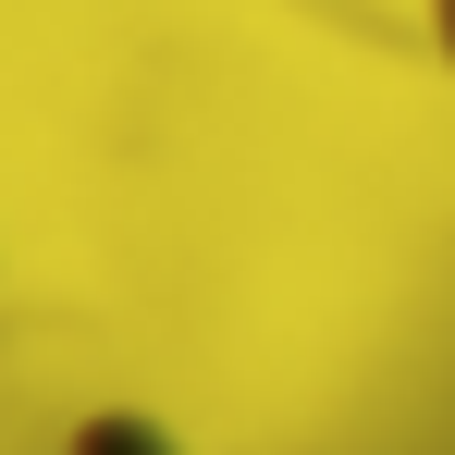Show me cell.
Segmentation results:
<instances>
[{"label": "cell", "instance_id": "6da1fadb", "mask_svg": "<svg viewBox=\"0 0 455 455\" xmlns=\"http://www.w3.org/2000/svg\"><path fill=\"white\" fill-rule=\"evenodd\" d=\"M50 455H185V431L148 419V406H86V419H62Z\"/></svg>", "mask_w": 455, "mask_h": 455}, {"label": "cell", "instance_id": "7a4b0ae2", "mask_svg": "<svg viewBox=\"0 0 455 455\" xmlns=\"http://www.w3.org/2000/svg\"><path fill=\"white\" fill-rule=\"evenodd\" d=\"M419 37H431V75L455 86V0H419Z\"/></svg>", "mask_w": 455, "mask_h": 455}]
</instances>
